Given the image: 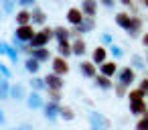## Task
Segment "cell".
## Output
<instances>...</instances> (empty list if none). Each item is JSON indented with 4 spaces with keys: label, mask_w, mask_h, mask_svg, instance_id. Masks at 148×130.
<instances>
[{
    "label": "cell",
    "mask_w": 148,
    "mask_h": 130,
    "mask_svg": "<svg viewBox=\"0 0 148 130\" xmlns=\"http://www.w3.org/2000/svg\"><path fill=\"white\" fill-rule=\"evenodd\" d=\"M71 47H73V55H77V57H83L85 55V51H87V43L79 37V39H75L73 43H71Z\"/></svg>",
    "instance_id": "24"
},
{
    "label": "cell",
    "mask_w": 148,
    "mask_h": 130,
    "mask_svg": "<svg viewBox=\"0 0 148 130\" xmlns=\"http://www.w3.org/2000/svg\"><path fill=\"white\" fill-rule=\"evenodd\" d=\"M31 57H35V59H37V61H41V63H45V61H53V57H51V49H49V47L33 49Z\"/></svg>",
    "instance_id": "18"
},
{
    "label": "cell",
    "mask_w": 148,
    "mask_h": 130,
    "mask_svg": "<svg viewBox=\"0 0 148 130\" xmlns=\"http://www.w3.org/2000/svg\"><path fill=\"white\" fill-rule=\"evenodd\" d=\"M101 43L112 47V45H114V35H112V33H101Z\"/></svg>",
    "instance_id": "39"
},
{
    "label": "cell",
    "mask_w": 148,
    "mask_h": 130,
    "mask_svg": "<svg viewBox=\"0 0 148 130\" xmlns=\"http://www.w3.org/2000/svg\"><path fill=\"white\" fill-rule=\"evenodd\" d=\"M108 47H103V45H99V47H95L93 51H91V61L99 67V65H103L106 61H108Z\"/></svg>",
    "instance_id": "11"
},
{
    "label": "cell",
    "mask_w": 148,
    "mask_h": 130,
    "mask_svg": "<svg viewBox=\"0 0 148 130\" xmlns=\"http://www.w3.org/2000/svg\"><path fill=\"white\" fill-rule=\"evenodd\" d=\"M14 21H16V27H25V25H33V8H21L16 14H14Z\"/></svg>",
    "instance_id": "10"
},
{
    "label": "cell",
    "mask_w": 148,
    "mask_h": 130,
    "mask_svg": "<svg viewBox=\"0 0 148 130\" xmlns=\"http://www.w3.org/2000/svg\"><path fill=\"white\" fill-rule=\"evenodd\" d=\"M45 81H47V89H63V75H57V73H47L45 75Z\"/></svg>",
    "instance_id": "14"
},
{
    "label": "cell",
    "mask_w": 148,
    "mask_h": 130,
    "mask_svg": "<svg viewBox=\"0 0 148 130\" xmlns=\"http://www.w3.org/2000/svg\"><path fill=\"white\" fill-rule=\"evenodd\" d=\"M18 4V0H2V12L4 14H10L14 12V6Z\"/></svg>",
    "instance_id": "33"
},
{
    "label": "cell",
    "mask_w": 148,
    "mask_h": 130,
    "mask_svg": "<svg viewBox=\"0 0 148 130\" xmlns=\"http://www.w3.org/2000/svg\"><path fill=\"white\" fill-rule=\"evenodd\" d=\"M87 120H89V124H91V130H110V126H112V122H110V118H106L101 112H97V110H91L89 114H87Z\"/></svg>",
    "instance_id": "2"
},
{
    "label": "cell",
    "mask_w": 148,
    "mask_h": 130,
    "mask_svg": "<svg viewBox=\"0 0 148 130\" xmlns=\"http://www.w3.org/2000/svg\"><path fill=\"white\" fill-rule=\"evenodd\" d=\"M146 61H148V55H146Z\"/></svg>",
    "instance_id": "50"
},
{
    "label": "cell",
    "mask_w": 148,
    "mask_h": 130,
    "mask_svg": "<svg viewBox=\"0 0 148 130\" xmlns=\"http://www.w3.org/2000/svg\"><path fill=\"white\" fill-rule=\"evenodd\" d=\"M43 116H45V120H49V122H57V120L61 118V104H57V102H47L45 108H43Z\"/></svg>",
    "instance_id": "4"
},
{
    "label": "cell",
    "mask_w": 148,
    "mask_h": 130,
    "mask_svg": "<svg viewBox=\"0 0 148 130\" xmlns=\"http://www.w3.org/2000/svg\"><path fill=\"white\" fill-rule=\"evenodd\" d=\"M33 4H35V0H18V6H21V8H29V10H31Z\"/></svg>",
    "instance_id": "41"
},
{
    "label": "cell",
    "mask_w": 148,
    "mask_h": 130,
    "mask_svg": "<svg viewBox=\"0 0 148 130\" xmlns=\"http://www.w3.org/2000/svg\"><path fill=\"white\" fill-rule=\"evenodd\" d=\"M67 21H69L73 27H77V25H81V23L85 21V14H83V10H81V8L71 6V8L67 10Z\"/></svg>",
    "instance_id": "13"
},
{
    "label": "cell",
    "mask_w": 148,
    "mask_h": 130,
    "mask_svg": "<svg viewBox=\"0 0 148 130\" xmlns=\"http://www.w3.org/2000/svg\"><path fill=\"white\" fill-rule=\"evenodd\" d=\"M93 29H95V19L85 17V21H83L81 25H77V27H73V29H71V35H73L75 39H79L83 33H89V31H93Z\"/></svg>",
    "instance_id": "6"
},
{
    "label": "cell",
    "mask_w": 148,
    "mask_h": 130,
    "mask_svg": "<svg viewBox=\"0 0 148 130\" xmlns=\"http://www.w3.org/2000/svg\"><path fill=\"white\" fill-rule=\"evenodd\" d=\"M61 118H63L65 122L75 120V110H73L71 106H61Z\"/></svg>",
    "instance_id": "31"
},
{
    "label": "cell",
    "mask_w": 148,
    "mask_h": 130,
    "mask_svg": "<svg viewBox=\"0 0 148 130\" xmlns=\"http://www.w3.org/2000/svg\"><path fill=\"white\" fill-rule=\"evenodd\" d=\"M18 130H33V126L31 124H21V126H16Z\"/></svg>",
    "instance_id": "44"
},
{
    "label": "cell",
    "mask_w": 148,
    "mask_h": 130,
    "mask_svg": "<svg viewBox=\"0 0 148 130\" xmlns=\"http://www.w3.org/2000/svg\"><path fill=\"white\" fill-rule=\"evenodd\" d=\"M140 33H142V19L134 14L132 25H130V29H128V35H130L132 39H138V37H140Z\"/></svg>",
    "instance_id": "20"
},
{
    "label": "cell",
    "mask_w": 148,
    "mask_h": 130,
    "mask_svg": "<svg viewBox=\"0 0 148 130\" xmlns=\"http://www.w3.org/2000/svg\"><path fill=\"white\" fill-rule=\"evenodd\" d=\"M51 39H55V29H51V27H43L41 31H37L35 39L31 41V47H33V49H41V47H47Z\"/></svg>",
    "instance_id": "1"
},
{
    "label": "cell",
    "mask_w": 148,
    "mask_h": 130,
    "mask_svg": "<svg viewBox=\"0 0 148 130\" xmlns=\"http://www.w3.org/2000/svg\"><path fill=\"white\" fill-rule=\"evenodd\" d=\"M35 35H37V31H35L33 25H25V27L14 29V39H18L21 43H31L35 39Z\"/></svg>",
    "instance_id": "3"
},
{
    "label": "cell",
    "mask_w": 148,
    "mask_h": 130,
    "mask_svg": "<svg viewBox=\"0 0 148 130\" xmlns=\"http://www.w3.org/2000/svg\"><path fill=\"white\" fill-rule=\"evenodd\" d=\"M144 98H146V94L142 89H138V87L128 91V102H138V100H144Z\"/></svg>",
    "instance_id": "32"
},
{
    "label": "cell",
    "mask_w": 148,
    "mask_h": 130,
    "mask_svg": "<svg viewBox=\"0 0 148 130\" xmlns=\"http://www.w3.org/2000/svg\"><path fill=\"white\" fill-rule=\"evenodd\" d=\"M146 65H148V61L144 59V55L134 53V55L130 57V67H134V69H144Z\"/></svg>",
    "instance_id": "26"
},
{
    "label": "cell",
    "mask_w": 148,
    "mask_h": 130,
    "mask_svg": "<svg viewBox=\"0 0 148 130\" xmlns=\"http://www.w3.org/2000/svg\"><path fill=\"white\" fill-rule=\"evenodd\" d=\"M0 75H2V79H10L12 71H10V67L6 63H0Z\"/></svg>",
    "instance_id": "38"
},
{
    "label": "cell",
    "mask_w": 148,
    "mask_h": 130,
    "mask_svg": "<svg viewBox=\"0 0 148 130\" xmlns=\"http://www.w3.org/2000/svg\"><path fill=\"white\" fill-rule=\"evenodd\" d=\"M132 19H134V14H128V12H124V10H122V12H118V14H116V25L128 33V29H130V25H132Z\"/></svg>",
    "instance_id": "17"
},
{
    "label": "cell",
    "mask_w": 148,
    "mask_h": 130,
    "mask_svg": "<svg viewBox=\"0 0 148 130\" xmlns=\"http://www.w3.org/2000/svg\"><path fill=\"white\" fill-rule=\"evenodd\" d=\"M10 98L14 100V102H27V98H29V91H27V87L23 85V83H12V89H10Z\"/></svg>",
    "instance_id": "16"
},
{
    "label": "cell",
    "mask_w": 148,
    "mask_h": 130,
    "mask_svg": "<svg viewBox=\"0 0 148 130\" xmlns=\"http://www.w3.org/2000/svg\"><path fill=\"white\" fill-rule=\"evenodd\" d=\"M69 37H71V31H69V29H65V27H55V39H57V43L69 41Z\"/></svg>",
    "instance_id": "30"
},
{
    "label": "cell",
    "mask_w": 148,
    "mask_h": 130,
    "mask_svg": "<svg viewBox=\"0 0 148 130\" xmlns=\"http://www.w3.org/2000/svg\"><path fill=\"white\" fill-rule=\"evenodd\" d=\"M144 6H146V8H148V0H146V2H144Z\"/></svg>",
    "instance_id": "47"
},
{
    "label": "cell",
    "mask_w": 148,
    "mask_h": 130,
    "mask_svg": "<svg viewBox=\"0 0 148 130\" xmlns=\"http://www.w3.org/2000/svg\"><path fill=\"white\" fill-rule=\"evenodd\" d=\"M108 49H110V53H112L114 59H122V57H124V47H122V45H116V43H114V45L108 47Z\"/></svg>",
    "instance_id": "34"
},
{
    "label": "cell",
    "mask_w": 148,
    "mask_h": 130,
    "mask_svg": "<svg viewBox=\"0 0 148 130\" xmlns=\"http://www.w3.org/2000/svg\"><path fill=\"white\" fill-rule=\"evenodd\" d=\"M148 112V106L144 100H138V102H130V114L134 116H144Z\"/></svg>",
    "instance_id": "22"
},
{
    "label": "cell",
    "mask_w": 148,
    "mask_h": 130,
    "mask_svg": "<svg viewBox=\"0 0 148 130\" xmlns=\"http://www.w3.org/2000/svg\"><path fill=\"white\" fill-rule=\"evenodd\" d=\"M29 85H31L33 91H43V89H47V81H45V77H39V75H33L31 81H29Z\"/></svg>",
    "instance_id": "25"
},
{
    "label": "cell",
    "mask_w": 148,
    "mask_h": 130,
    "mask_svg": "<svg viewBox=\"0 0 148 130\" xmlns=\"http://www.w3.org/2000/svg\"><path fill=\"white\" fill-rule=\"evenodd\" d=\"M95 85H97V87H101V89H112V87H114L116 83L112 81V77L97 73V77H95Z\"/></svg>",
    "instance_id": "27"
},
{
    "label": "cell",
    "mask_w": 148,
    "mask_h": 130,
    "mask_svg": "<svg viewBox=\"0 0 148 130\" xmlns=\"http://www.w3.org/2000/svg\"><path fill=\"white\" fill-rule=\"evenodd\" d=\"M79 71L85 77H93V79L97 77V65L93 61H79Z\"/></svg>",
    "instance_id": "15"
},
{
    "label": "cell",
    "mask_w": 148,
    "mask_h": 130,
    "mask_svg": "<svg viewBox=\"0 0 148 130\" xmlns=\"http://www.w3.org/2000/svg\"><path fill=\"white\" fill-rule=\"evenodd\" d=\"M10 130H18V128H10Z\"/></svg>",
    "instance_id": "49"
},
{
    "label": "cell",
    "mask_w": 148,
    "mask_h": 130,
    "mask_svg": "<svg viewBox=\"0 0 148 130\" xmlns=\"http://www.w3.org/2000/svg\"><path fill=\"white\" fill-rule=\"evenodd\" d=\"M10 89H12L10 79H2V77H0V100H8L10 98Z\"/></svg>",
    "instance_id": "28"
},
{
    "label": "cell",
    "mask_w": 148,
    "mask_h": 130,
    "mask_svg": "<svg viewBox=\"0 0 148 130\" xmlns=\"http://www.w3.org/2000/svg\"><path fill=\"white\" fill-rule=\"evenodd\" d=\"M97 6H99V0H81V10H83V14L85 17H91V19H95V14H97Z\"/></svg>",
    "instance_id": "12"
},
{
    "label": "cell",
    "mask_w": 148,
    "mask_h": 130,
    "mask_svg": "<svg viewBox=\"0 0 148 130\" xmlns=\"http://www.w3.org/2000/svg\"><path fill=\"white\" fill-rule=\"evenodd\" d=\"M140 2H142V4H144V2H146V0H140Z\"/></svg>",
    "instance_id": "48"
},
{
    "label": "cell",
    "mask_w": 148,
    "mask_h": 130,
    "mask_svg": "<svg viewBox=\"0 0 148 130\" xmlns=\"http://www.w3.org/2000/svg\"><path fill=\"white\" fill-rule=\"evenodd\" d=\"M138 89H142V91L148 96V77H142V79L138 81Z\"/></svg>",
    "instance_id": "40"
},
{
    "label": "cell",
    "mask_w": 148,
    "mask_h": 130,
    "mask_svg": "<svg viewBox=\"0 0 148 130\" xmlns=\"http://www.w3.org/2000/svg\"><path fill=\"white\" fill-rule=\"evenodd\" d=\"M51 65H53V73H57V75H65V73H69V63H67V59L61 57V55L53 57Z\"/></svg>",
    "instance_id": "9"
},
{
    "label": "cell",
    "mask_w": 148,
    "mask_h": 130,
    "mask_svg": "<svg viewBox=\"0 0 148 130\" xmlns=\"http://www.w3.org/2000/svg\"><path fill=\"white\" fill-rule=\"evenodd\" d=\"M0 124H2V126L6 124V112L4 110H0Z\"/></svg>",
    "instance_id": "43"
},
{
    "label": "cell",
    "mask_w": 148,
    "mask_h": 130,
    "mask_svg": "<svg viewBox=\"0 0 148 130\" xmlns=\"http://www.w3.org/2000/svg\"><path fill=\"white\" fill-rule=\"evenodd\" d=\"M23 65H25V71H27V73H31V75H37V73H39V69H41V61H37L35 57H27Z\"/></svg>",
    "instance_id": "21"
},
{
    "label": "cell",
    "mask_w": 148,
    "mask_h": 130,
    "mask_svg": "<svg viewBox=\"0 0 148 130\" xmlns=\"http://www.w3.org/2000/svg\"><path fill=\"white\" fill-rule=\"evenodd\" d=\"M99 4H101V6H106V8H114L116 0H99Z\"/></svg>",
    "instance_id": "42"
},
{
    "label": "cell",
    "mask_w": 148,
    "mask_h": 130,
    "mask_svg": "<svg viewBox=\"0 0 148 130\" xmlns=\"http://www.w3.org/2000/svg\"><path fill=\"white\" fill-rule=\"evenodd\" d=\"M136 130H148V112L140 116V120L136 122Z\"/></svg>",
    "instance_id": "36"
},
{
    "label": "cell",
    "mask_w": 148,
    "mask_h": 130,
    "mask_svg": "<svg viewBox=\"0 0 148 130\" xmlns=\"http://www.w3.org/2000/svg\"><path fill=\"white\" fill-rule=\"evenodd\" d=\"M114 89H116V96H118V98H124V96L128 94V87H126L124 83H118V81H116V85H114Z\"/></svg>",
    "instance_id": "37"
},
{
    "label": "cell",
    "mask_w": 148,
    "mask_h": 130,
    "mask_svg": "<svg viewBox=\"0 0 148 130\" xmlns=\"http://www.w3.org/2000/svg\"><path fill=\"white\" fill-rule=\"evenodd\" d=\"M0 53H2L4 57H8L12 63H18V59H21V57H18V53H21V51H18L14 45L6 43V41H0Z\"/></svg>",
    "instance_id": "8"
},
{
    "label": "cell",
    "mask_w": 148,
    "mask_h": 130,
    "mask_svg": "<svg viewBox=\"0 0 148 130\" xmlns=\"http://www.w3.org/2000/svg\"><path fill=\"white\" fill-rule=\"evenodd\" d=\"M142 45L148 47V33H144V37H142Z\"/></svg>",
    "instance_id": "45"
},
{
    "label": "cell",
    "mask_w": 148,
    "mask_h": 130,
    "mask_svg": "<svg viewBox=\"0 0 148 130\" xmlns=\"http://www.w3.org/2000/svg\"><path fill=\"white\" fill-rule=\"evenodd\" d=\"M57 53L61 55V57H69V55H73V47H71V43L69 41H63V43H57Z\"/></svg>",
    "instance_id": "29"
},
{
    "label": "cell",
    "mask_w": 148,
    "mask_h": 130,
    "mask_svg": "<svg viewBox=\"0 0 148 130\" xmlns=\"http://www.w3.org/2000/svg\"><path fill=\"white\" fill-rule=\"evenodd\" d=\"M47 98H49V102H57V104H61L63 94H61V89H47Z\"/></svg>",
    "instance_id": "35"
},
{
    "label": "cell",
    "mask_w": 148,
    "mask_h": 130,
    "mask_svg": "<svg viewBox=\"0 0 148 130\" xmlns=\"http://www.w3.org/2000/svg\"><path fill=\"white\" fill-rule=\"evenodd\" d=\"M45 98L41 96V91H33L31 89V94H29V98H27V106H29V110H43L45 108Z\"/></svg>",
    "instance_id": "7"
},
{
    "label": "cell",
    "mask_w": 148,
    "mask_h": 130,
    "mask_svg": "<svg viewBox=\"0 0 148 130\" xmlns=\"http://www.w3.org/2000/svg\"><path fill=\"white\" fill-rule=\"evenodd\" d=\"M118 71H120V67H118L116 61H106L103 65H99V73H101V75L114 77V75H118Z\"/></svg>",
    "instance_id": "19"
},
{
    "label": "cell",
    "mask_w": 148,
    "mask_h": 130,
    "mask_svg": "<svg viewBox=\"0 0 148 130\" xmlns=\"http://www.w3.org/2000/svg\"><path fill=\"white\" fill-rule=\"evenodd\" d=\"M120 2H122L124 6H132V0H120Z\"/></svg>",
    "instance_id": "46"
},
{
    "label": "cell",
    "mask_w": 148,
    "mask_h": 130,
    "mask_svg": "<svg viewBox=\"0 0 148 130\" xmlns=\"http://www.w3.org/2000/svg\"><path fill=\"white\" fill-rule=\"evenodd\" d=\"M134 81H136V69L130 67V65L120 67V71H118V83H124V85L128 87V85H132Z\"/></svg>",
    "instance_id": "5"
},
{
    "label": "cell",
    "mask_w": 148,
    "mask_h": 130,
    "mask_svg": "<svg viewBox=\"0 0 148 130\" xmlns=\"http://www.w3.org/2000/svg\"><path fill=\"white\" fill-rule=\"evenodd\" d=\"M45 23H47V12L41 6H33V25L45 27Z\"/></svg>",
    "instance_id": "23"
}]
</instances>
